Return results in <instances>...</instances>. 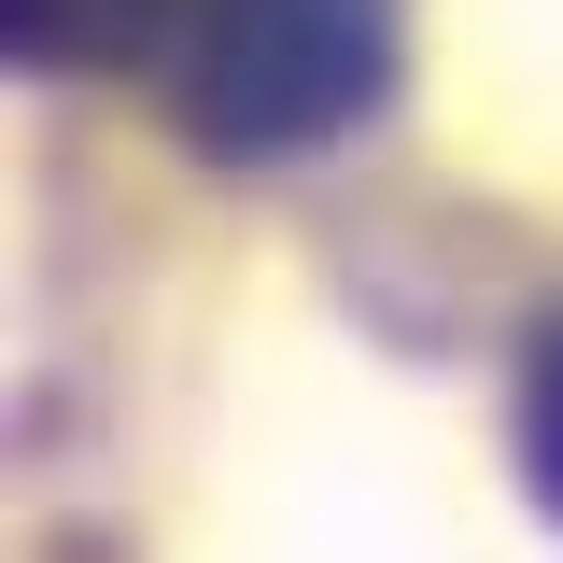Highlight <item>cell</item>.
Returning <instances> with one entry per match:
<instances>
[{"mask_svg":"<svg viewBox=\"0 0 563 563\" xmlns=\"http://www.w3.org/2000/svg\"><path fill=\"white\" fill-rule=\"evenodd\" d=\"M395 0H184L169 29V113L225 169L324 155L395 99Z\"/></svg>","mask_w":563,"mask_h":563,"instance_id":"1","label":"cell"},{"mask_svg":"<svg viewBox=\"0 0 563 563\" xmlns=\"http://www.w3.org/2000/svg\"><path fill=\"white\" fill-rule=\"evenodd\" d=\"M0 29L29 70H128L184 29V0H0Z\"/></svg>","mask_w":563,"mask_h":563,"instance_id":"2","label":"cell"},{"mask_svg":"<svg viewBox=\"0 0 563 563\" xmlns=\"http://www.w3.org/2000/svg\"><path fill=\"white\" fill-rule=\"evenodd\" d=\"M521 465H536V493L563 507V324L536 339V366H521Z\"/></svg>","mask_w":563,"mask_h":563,"instance_id":"3","label":"cell"}]
</instances>
